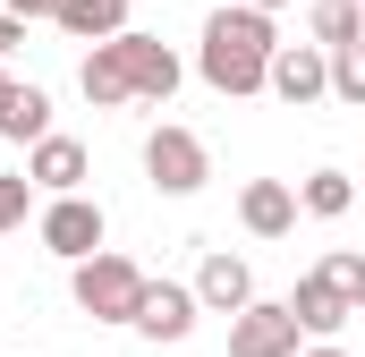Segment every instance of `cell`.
<instances>
[{"instance_id": "ffe728a7", "label": "cell", "mask_w": 365, "mask_h": 357, "mask_svg": "<svg viewBox=\"0 0 365 357\" xmlns=\"http://www.w3.org/2000/svg\"><path fill=\"white\" fill-rule=\"evenodd\" d=\"M26 204H34V178H26V171H0V230H17Z\"/></svg>"}, {"instance_id": "d4e9b609", "label": "cell", "mask_w": 365, "mask_h": 357, "mask_svg": "<svg viewBox=\"0 0 365 357\" xmlns=\"http://www.w3.org/2000/svg\"><path fill=\"white\" fill-rule=\"evenodd\" d=\"M0 94H9V77H0Z\"/></svg>"}, {"instance_id": "7402d4cb", "label": "cell", "mask_w": 365, "mask_h": 357, "mask_svg": "<svg viewBox=\"0 0 365 357\" xmlns=\"http://www.w3.org/2000/svg\"><path fill=\"white\" fill-rule=\"evenodd\" d=\"M0 9H17V17H60V0H0Z\"/></svg>"}, {"instance_id": "ac0fdd59", "label": "cell", "mask_w": 365, "mask_h": 357, "mask_svg": "<svg viewBox=\"0 0 365 357\" xmlns=\"http://www.w3.org/2000/svg\"><path fill=\"white\" fill-rule=\"evenodd\" d=\"M323 281H331V289L365 315V256H357V247H331V256H323Z\"/></svg>"}, {"instance_id": "277c9868", "label": "cell", "mask_w": 365, "mask_h": 357, "mask_svg": "<svg viewBox=\"0 0 365 357\" xmlns=\"http://www.w3.org/2000/svg\"><path fill=\"white\" fill-rule=\"evenodd\" d=\"M297 306L289 298H247L230 315V357H297Z\"/></svg>"}, {"instance_id": "7a4b0ae2", "label": "cell", "mask_w": 365, "mask_h": 357, "mask_svg": "<svg viewBox=\"0 0 365 357\" xmlns=\"http://www.w3.org/2000/svg\"><path fill=\"white\" fill-rule=\"evenodd\" d=\"M68 289H77V306H86L93 323H136L145 272L128 264V256H110V247H93L86 264H68Z\"/></svg>"}, {"instance_id": "9a60e30c", "label": "cell", "mask_w": 365, "mask_h": 357, "mask_svg": "<svg viewBox=\"0 0 365 357\" xmlns=\"http://www.w3.org/2000/svg\"><path fill=\"white\" fill-rule=\"evenodd\" d=\"M128 26V0H60V34H77V43H110Z\"/></svg>"}, {"instance_id": "d6986e66", "label": "cell", "mask_w": 365, "mask_h": 357, "mask_svg": "<svg viewBox=\"0 0 365 357\" xmlns=\"http://www.w3.org/2000/svg\"><path fill=\"white\" fill-rule=\"evenodd\" d=\"M331 94H340V102H357V111H365V34H357V43H340V51H331Z\"/></svg>"}, {"instance_id": "2e32d148", "label": "cell", "mask_w": 365, "mask_h": 357, "mask_svg": "<svg viewBox=\"0 0 365 357\" xmlns=\"http://www.w3.org/2000/svg\"><path fill=\"white\" fill-rule=\"evenodd\" d=\"M297 204H306L314 221H340V213L357 204V178H349V171H314L306 187H297Z\"/></svg>"}, {"instance_id": "cb8c5ba5", "label": "cell", "mask_w": 365, "mask_h": 357, "mask_svg": "<svg viewBox=\"0 0 365 357\" xmlns=\"http://www.w3.org/2000/svg\"><path fill=\"white\" fill-rule=\"evenodd\" d=\"M247 9H280V0H247Z\"/></svg>"}, {"instance_id": "e0dca14e", "label": "cell", "mask_w": 365, "mask_h": 357, "mask_svg": "<svg viewBox=\"0 0 365 357\" xmlns=\"http://www.w3.org/2000/svg\"><path fill=\"white\" fill-rule=\"evenodd\" d=\"M306 26H314V43H323V51H340V43H357V34H365V0H314V17H306Z\"/></svg>"}, {"instance_id": "5bb4252c", "label": "cell", "mask_w": 365, "mask_h": 357, "mask_svg": "<svg viewBox=\"0 0 365 357\" xmlns=\"http://www.w3.org/2000/svg\"><path fill=\"white\" fill-rule=\"evenodd\" d=\"M0 136H9V145L51 136V94H43V86H9V94H0Z\"/></svg>"}, {"instance_id": "4fadbf2b", "label": "cell", "mask_w": 365, "mask_h": 357, "mask_svg": "<svg viewBox=\"0 0 365 357\" xmlns=\"http://www.w3.org/2000/svg\"><path fill=\"white\" fill-rule=\"evenodd\" d=\"M289 306H297V323H306L314 341H331V332H340V323L357 315V306H349V298H340V289L323 281V264H314L306 281H297V289H289Z\"/></svg>"}, {"instance_id": "603a6c76", "label": "cell", "mask_w": 365, "mask_h": 357, "mask_svg": "<svg viewBox=\"0 0 365 357\" xmlns=\"http://www.w3.org/2000/svg\"><path fill=\"white\" fill-rule=\"evenodd\" d=\"M297 357H349V349H331V341H323V349H297Z\"/></svg>"}, {"instance_id": "52a82bcc", "label": "cell", "mask_w": 365, "mask_h": 357, "mask_svg": "<svg viewBox=\"0 0 365 357\" xmlns=\"http://www.w3.org/2000/svg\"><path fill=\"white\" fill-rule=\"evenodd\" d=\"M272 94L289 111L323 102V94H331V51H323V43H280L272 51Z\"/></svg>"}, {"instance_id": "5b68a950", "label": "cell", "mask_w": 365, "mask_h": 357, "mask_svg": "<svg viewBox=\"0 0 365 357\" xmlns=\"http://www.w3.org/2000/svg\"><path fill=\"white\" fill-rule=\"evenodd\" d=\"M34 230H43V247H51L60 264H86L93 247H102V204H93L86 187H77V196H51Z\"/></svg>"}, {"instance_id": "3957f363", "label": "cell", "mask_w": 365, "mask_h": 357, "mask_svg": "<svg viewBox=\"0 0 365 357\" xmlns=\"http://www.w3.org/2000/svg\"><path fill=\"white\" fill-rule=\"evenodd\" d=\"M145 178L162 187V196H195L204 178H212V154H204V136L179 128V119H162L153 136H145Z\"/></svg>"}, {"instance_id": "7c38bea8", "label": "cell", "mask_w": 365, "mask_h": 357, "mask_svg": "<svg viewBox=\"0 0 365 357\" xmlns=\"http://www.w3.org/2000/svg\"><path fill=\"white\" fill-rule=\"evenodd\" d=\"M77 94H86L93 111H119V102H136V86H128V60H119V43H93L86 69H77Z\"/></svg>"}, {"instance_id": "44dd1931", "label": "cell", "mask_w": 365, "mask_h": 357, "mask_svg": "<svg viewBox=\"0 0 365 357\" xmlns=\"http://www.w3.org/2000/svg\"><path fill=\"white\" fill-rule=\"evenodd\" d=\"M17 43H26V17H17V9H0V51H17Z\"/></svg>"}, {"instance_id": "8fae6325", "label": "cell", "mask_w": 365, "mask_h": 357, "mask_svg": "<svg viewBox=\"0 0 365 357\" xmlns=\"http://www.w3.org/2000/svg\"><path fill=\"white\" fill-rule=\"evenodd\" d=\"M195 298H204V315H238V306L255 298V272L238 264L230 247H212V256H204V272H195Z\"/></svg>"}, {"instance_id": "9c48e42d", "label": "cell", "mask_w": 365, "mask_h": 357, "mask_svg": "<svg viewBox=\"0 0 365 357\" xmlns=\"http://www.w3.org/2000/svg\"><path fill=\"white\" fill-rule=\"evenodd\" d=\"M297 213H306V204H297L289 178H247V187H238V221H247L255 238H289Z\"/></svg>"}, {"instance_id": "8992f818", "label": "cell", "mask_w": 365, "mask_h": 357, "mask_svg": "<svg viewBox=\"0 0 365 357\" xmlns=\"http://www.w3.org/2000/svg\"><path fill=\"white\" fill-rule=\"evenodd\" d=\"M110 43H119V60H128V86H136V102H170V94H179L187 69H179V51H170L162 34H136V26H119Z\"/></svg>"}, {"instance_id": "ba28073f", "label": "cell", "mask_w": 365, "mask_h": 357, "mask_svg": "<svg viewBox=\"0 0 365 357\" xmlns=\"http://www.w3.org/2000/svg\"><path fill=\"white\" fill-rule=\"evenodd\" d=\"M195 315H204V298L187 281H145V298H136V332L145 341H187Z\"/></svg>"}, {"instance_id": "6da1fadb", "label": "cell", "mask_w": 365, "mask_h": 357, "mask_svg": "<svg viewBox=\"0 0 365 357\" xmlns=\"http://www.w3.org/2000/svg\"><path fill=\"white\" fill-rule=\"evenodd\" d=\"M272 9H247V0H230V9H212L204 17V43H195V69H204V86L230 94V102H247V94L272 86Z\"/></svg>"}, {"instance_id": "30bf717a", "label": "cell", "mask_w": 365, "mask_h": 357, "mask_svg": "<svg viewBox=\"0 0 365 357\" xmlns=\"http://www.w3.org/2000/svg\"><path fill=\"white\" fill-rule=\"evenodd\" d=\"M86 145H77V136H34V154H26V178H34V187H43V196H77V187H86Z\"/></svg>"}]
</instances>
